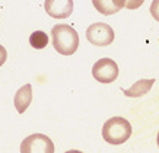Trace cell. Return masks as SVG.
Instances as JSON below:
<instances>
[{"label":"cell","instance_id":"7c38bea8","mask_svg":"<svg viewBox=\"0 0 159 153\" xmlns=\"http://www.w3.org/2000/svg\"><path fill=\"white\" fill-rule=\"evenodd\" d=\"M145 0H125V7L127 9H137L143 5Z\"/></svg>","mask_w":159,"mask_h":153},{"label":"cell","instance_id":"8992f818","mask_svg":"<svg viewBox=\"0 0 159 153\" xmlns=\"http://www.w3.org/2000/svg\"><path fill=\"white\" fill-rule=\"evenodd\" d=\"M45 12L56 19L69 18L73 12V0H45Z\"/></svg>","mask_w":159,"mask_h":153},{"label":"cell","instance_id":"3957f363","mask_svg":"<svg viewBox=\"0 0 159 153\" xmlns=\"http://www.w3.org/2000/svg\"><path fill=\"white\" fill-rule=\"evenodd\" d=\"M86 38L89 43L97 47H107L114 41V31L110 25L104 22H97L86 29Z\"/></svg>","mask_w":159,"mask_h":153},{"label":"cell","instance_id":"ba28073f","mask_svg":"<svg viewBox=\"0 0 159 153\" xmlns=\"http://www.w3.org/2000/svg\"><path fill=\"white\" fill-rule=\"evenodd\" d=\"M32 102V85L31 83H26L24 86L18 89L16 95H15L13 104L16 106V111L22 114L26 111V108L29 106V104Z\"/></svg>","mask_w":159,"mask_h":153},{"label":"cell","instance_id":"9c48e42d","mask_svg":"<svg viewBox=\"0 0 159 153\" xmlns=\"http://www.w3.org/2000/svg\"><path fill=\"white\" fill-rule=\"evenodd\" d=\"M153 83H155V79H143V80L136 82L131 88L124 89L123 92H124V95L130 96V98H137V96L146 95V93L152 89Z\"/></svg>","mask_w":159,"mask_h":153},{"label":"cell","instance_id":"4fadbf2b","mask_svg":"<svg viewBox=\"0 0 159 153\" xmlns=\"http://www.w3.org/2000/svg\"><path fill=\"white\" fill-rule=\"evenodd\" d=\"M6 58H7V53H6L5 47H2V45H0V67L5 64Z\"/></svg>","mask_w":159,"mask_h":153},{"label":"cell","instance_id":"8fae6325","mask_svg":"<svg viewBox=\"0 0 159 153\" xmlns=\"http://www.w3.org/2000/svg\"><path fill=\"white\" fill-rule=\"evenodd\" d=\"M150 13L159 22V0H153L152 2V5H150Z\"/></svg>","mask_w":159,"mask_h":153},{"label":"cell","instance_id":"5b68a950","mask_svg":"<svg viewBox=\"0 0 159 153\" xmlns=\"http://www.w3.org/2000/svg\"><path fill=\"white\" fill-rule=\"evenodd\" d=\"M22 153H53L54 144L45 134H31L20 144Z\"/></svg>","mask_w":159,"mask_h":153},{"label":"cell","instance_id":"30bf717a","mask_svg":"<svg viewBox=\"0 0 159 153\" xmlns=\"http://www.w3.org/2000/svg\"><path fill=\"white\" fill-rule=\"evenodd\" d=\"M29 44L35 48V50H43L47 47L48 44V35L44 32V31H35L31 34L29 37Z\"/></svg>","mask_w":159,"mask_h":153},{"label":"cell","instance_id":"6da1fadb","mask_svg":"<svg viewBox=\"0 0 159 153\" xmlns=\"http://www.w3.org/2000/svg\"><path fill=\"white\" fill-rule=\"evenodd\" d=\"M51 38L56 51L63 56H72L79 48V35L70 25H56L51 29Z\"/></svg>","mask_w":159,"mask_h":153},{"label":"cell","instance_id":"52a82bcc","mask_svg":"<svg viewBox=\"0 0 159 153\" xmlns=\"http://www.w3.org/2000/svg\"><path fill=\"white\" fill-rule=\"evenodd\" d=\"M92 5L101 15L110 16L125 7V0H92Z\"/></svg>","mask_w":159,"mask_h":153},{"label":"cell","instance_id":"277c9868","mask_svg":"<svg viewBox=\"0 0 159 153\" xmlns=\"http://www.w3.org/2000/svg\"><path fill=\"white\" fill-rule=\"evenodd\" d=\"M92 76L99 83H112L118 77V66L111 58H101L92 67Z\"/></svg>","mask_w":159,"mask_h":153},{"label":"cell","instance_id":"7a4b0ae2","mask_svg":"<svg viewBox=\"0 0 159 153\" xmlns=\"http://www.w3.org/2000/svg\"><path fill=\"white\" fill-rule=\"evenodd\" d=\"M131 136L130 123L123 117H112L102 127V137L110 144H121Z\"/></svg>","mask_w":159,"mask_h":153},{"label":"cell","instance_id":"5bb4252c","mask_svg":"<svg viewBox=\"0 0 159 153\" xmlns=\"http://www.w3.org/2000/svg\"><path fill=\"white\" fill-rule=\"evenodd\" d=\"M156 142H158V146H159V133H158V137H156Z\"/></svg>","mask_w":159,"mask_h":153}]
</instances>
